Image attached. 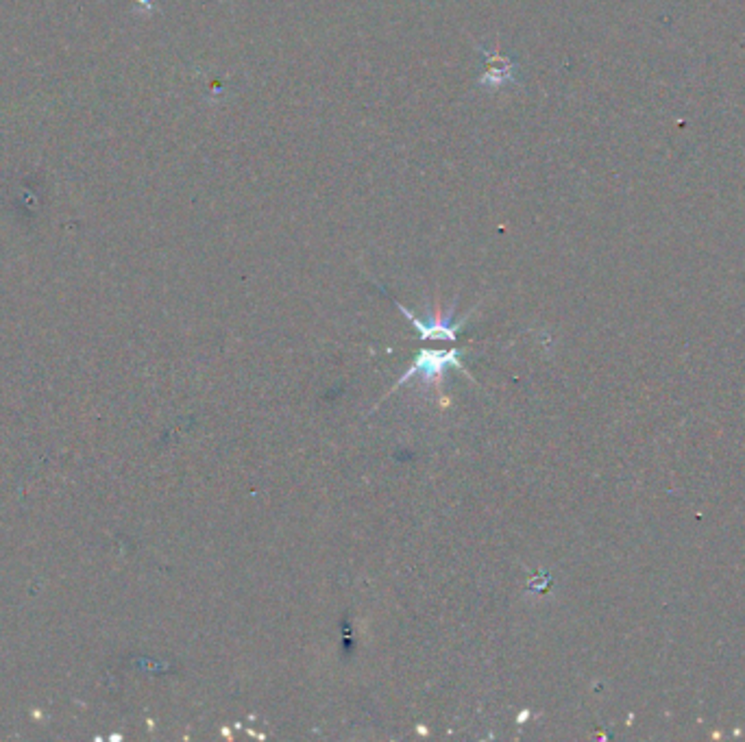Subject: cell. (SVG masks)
<instances>
[{
	"label": "cell",
	"instance_id": "1",
	"mask_svg": "<svg viewBox=\"0 0 745 742\" xmlns=\"http://www.w3.org/2000/svg\"><path fill=\"white\" fill-rule=\"evenodd\" d=\"M460 350L451 349V350H421V355H418V359L414 362V366L410 370H406L403 373V377L394 383V388L391 392L399 388V385L408 383V381L412 379H421L423 383L429 385V383H441L443 377H445L447 368H462V362H460ZM467 373V370H465Z\"/></svg>",
	"mask_w": 745,
	"mask_h": 742
},
{
	"label": "cell",
	"instance_id": "3",
	"mask_svg": "<svg viewBox=\"0 0 745 742\" xmlns=\"http://www.w3.org/2000/svg\"><path fill=\"white\" fill-rule=\"evenodd\" d=\"M480 51L484 53L488 59V72L480 78V86L497 90V87H503V86H508V83L515 81L517 66L512 59H508L506 54H501L497 51H486L484 46H480Z\"/></svg>",
	"mask_w": 745,
	"mask_h": 742
},
{
	"label": "cell",
	"instance_id": "2",
	"mask_svg": "<svg viewBox=\"0 0 745 742\" xmlns=\"http://www.w3.org/2000/svg\"><path fill=\"white\" fill-rule=\"evenodd\" d=\"M397 308L401 309V314L406 316L414 326H417L421 340H449V342H456L458 329H460V326L468 320V316H471V314H467L460 323H456V320H453V316H456V308H449L447 311H443V308H436L434 309L432 318L418 320L417 316H414L412 311H408L403 305L397 303Z\"/></svg>",
	"mask_w": 745,
	"mask_h": 742
}]
</instances>
